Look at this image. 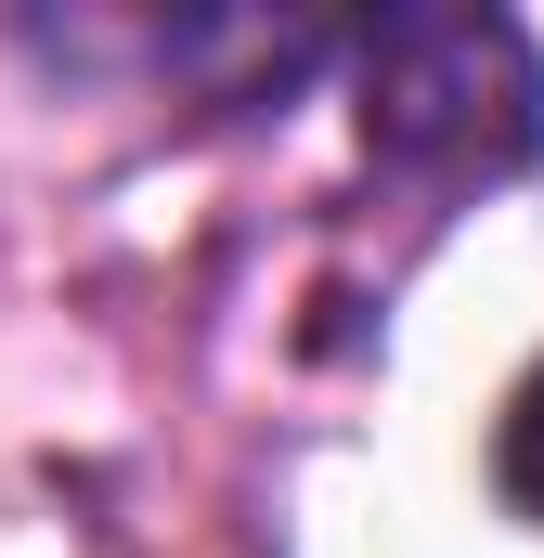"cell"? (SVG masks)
Segmentation results:
<instances>
[{
    "label": "cell",
    "instance_id": "obj_1",
    "mask_svg": "<svg viewBox=\"0 0 544 558\" xmlns=\"http://www.w3.org/2000/svg\"><path fill=\"white\" fill-rule=\"evenodd\" d=\"M363 143L415 195H493L544 156V65L506 13H376L350 39Z\"/></svg>",
    "mask_w": 544,
    "mask_h": 558
},
{
    "label": "cell",
    "instance_id": "obj_2",
    "mask_svg": "<svg viewBox=\"0 0 544 558\" xmlns=\"http://www.w3.org/2000/svg\"><path fill=\"white\" fill-rule=\"evenodd\" d=\"M493 481H506V507L544 533V364L506 390V428H493Z\"/></svg>",
    "mask_w": 544,
    "mask_h": 558
}]
</instances>
